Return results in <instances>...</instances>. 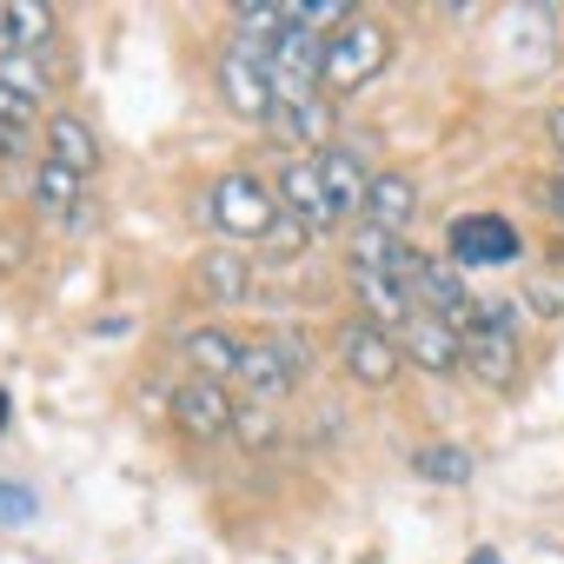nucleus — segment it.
<instances>
[{"instance_id": "obj_1", "label": "nucleus", "mask_w": 564, "mask_h": 564, "mask_svg": "<svg viewBox=\"0 0 564 564\" xmlns=\"http://www.w3.org/2000/svg\"><path fill=\"white\" fill-rule=\"evenodd\" d=\"M524 313L518 300H478V319L465 326V372L485 392H518L524 379Z\"/></svg>"}, {"instance_id": "obj_2", "label": "nucleus", "mask_w": 564, "mask_h": 564, "mask_svg": "<svg viewBox=\"0 0 564 564\" xmlns=\"http://www.w3.org/2000/svg\"><path fill=\"white\" fill-rule=\"evenodd\" d=\"M206 219L226 232V239H265L279 219H286V206H279L272 180H259L252 166H232L206 186Z\"/></svg>"}, {"instance_id": "obj_3", "label": "nucleus", "mask_w": 564, "mask_h": 564, "mask_svg": "<svg viewBox=\"0 0 564 564\" xmlns=\"http://www.w3.org/2000/svg\"><path fill=\"white\" fill-rule=\"evenodd\" d=\"M386 67H392V28L372 21V14H359L352 28H339V34L326 41V74H319V87H326V100H339V94H359L366 80H379Z\"/></svg>"}, {"instance_id": "obj_4", "label": "nucleus", "mask_w": 564, "mask_h": 564, "mask_svg": "<svg viewBox=\"0 0 564 564\" xmlns=\"http://www.w3.org/2000/svg\"><path fill=\"white\" fill-rule=\"evenodd\" d=\"M405 300H412V313H432V319H445L458 333L478 319V300L465 293V272L445 252H412V265H405Z\"/></svg>"}, {"instance_id": "obj_5", "label": "nucleus", "mask_w": 564, "mask_h": 564, "mask_svg": "<svg viewBox=\"0 0 564 564\" xmlns=\"http://www.w3.org/2000/svg\"><path fill=\"white\" fill-rule=\"evenodd\" d=\"M333 359H339V372L352 379V386H392L399 372H405V352H399V339L386 333V326H372L366 313H352V319H339V333H333Z\"/></svg>"}, {"instance_id": "obj_6", "label": "nucleus", "mask_w": 564, "mask_h": 564, "mask_svg": "<svg viewBox=\"0 0 564 564\" xmlns=\"http://www.w3.org/2000/svg\"><path fill=\"white\" fill-rule=\"evenodd\" d=\"M518 252H524V239H518V226L505 213H458L445 226V259L458 272H471V265H511Z\"/></svg>"}, {"instance_id": "obj_7", "label": "nucleus", "mask_w": 564, "mask_h": 564, "mask_svg": "<svg viewBox=\"0 0 564 564\" xmlns=\"http://www.w3.org/2000/svg\"><path fill=\"white\" fill-rule=\"evenodd\" d=\"M272 193H279V206H286V219H300L313 239L339 226V206H333V193L319 180V160H286L279 180H272Z\"/></svg>"}, {"instance_id": "obj_8", "label": "nucleus", "mask_w": 564, "mask_h": 564, "mask_svg": "<svg viewBox=\"0 0 564 564\" xmlns=\"http://www.w3.org/2000/svg\"><path fill=\"white\" fill-rule=\"evenodd\" d=\"M232 419H239V405L226 399V386L219 379H186L180 392H173V425L186 432V438H226L232 432Z\"/></svg>"}, {"instance_id": "obj_9", "label": "nucleus", "mask_w": 564, "mask_h": 564, "mask_svg": "<svg viewBox=\"0 0 564 564\" xmlns=\"http://www.w3.org/2000/svg\"><path fill=\"white\" fill-rule=\"evenodd\" d=\"M219 94H226V107L239 113V120H272V107H279V94H272V74L259 67V61H246L239 47H226L219 54Z\"/></svg>"}, {"instance_id": "obj_10", "label": "nucleus", "mask_w": 564, "mask_h": 564, "mask_svg": "<svg viewBox=\"0 0 564 564\" xmlns=\"http://www.w3.org/2000/svg\"><path fill=\"white\" fill-rule=\"evenodd\" d=\"M265 140L272 147H333V100L326 94H306V100H279L272 120H265Z\"/></svg>"}, {"instance_id": "obj_11", "label": "nucleus", "mask_w": 564, "mask_h": 564, "mask_svg": "<svg viewBox=\"0 0 564 564\" xmlns=\"http://www.w3.org/2000/svg\"><path fill=\"white\" fill-rule=\"evenodd\" d=\"M399 352L419 366V372H458L465 366V333L458 326H445V319H432V313H412V326L399 333Z\"/></svg>"}, {"instance_id": "obj_12", "label": "nucleus", "mask_w": 564, "mask_h": 564, "mask_svg": "<svg viewBox=\"0 0 564 564\" xmlns=\"http://www.w3.org/2000/svg\"><path fill=\"white\" fill-rule=\"evenodd\" d=\"M319 180H326V193H333L339 219H359V213H366V193H372L366 147H352V140H333V147L319 153Z\"/></svg>"}, {"instance_id": "obj_13", "label": "nucleus", "mask_w": 564, "mask_h": 564, "mask_svg": "<svg viewBox=\"0 0 564 564\" xmlns=\"http://www.w3.org/2000/svg\"><path fill=\"white\" fill-rule=\"evenodd\" d=\"M34 213L87 226V173H74V166H61V160L41 153V166H34Z\"/></svg>"}, {"instance_id": "obj_14", "label": "nucleus", "mask_w": 564, "mask_h": 564, "mask_svg": "<svg viewBox=\"0 0 564 564\" xmlns=\"http://www.w3.org/2000/svg\"><path fill=\"white\" fill-rule=\"evenodd\" d=\"M412 219H419V186H412V173H372V193H366L359 226H379V232H399V239H405Z\"/></svg>"}, {"instance_id": "obj_15", "label": "nucleus", "mask_w": 564, "mask_h": 564, "mask_svg": "<svg viewBox=\"0 0 564 564\" xmlns=\"http://www.w3.org/2000/svg\"><path fill=\"white\" fill-rule=\"evenodd\" d=\"M239 379H246V392H252V405H272V399H286L293 386H300V372L279 359V346L272 339H252L246 346V359H239Z\"/></svg>"}, {"instance_id": "obj_16", "label": "nucleus", "mask_w": 564, "mask_h": 564, "mask_svg": "<svg viewBox=\"0 0 564 564\" xmlns=\"http://www.w3.org/2000/svg\"><path fill=\"white\" fill-rule=\"evenodd\" d=\"M180 352H186L193 379H226V372H239V359H246V346H239L226 326H199V333H186Z\"/></svg>"}, {"instance_id": "obj_17", "label": "nucleus", "mask_w": 564, "mask_h": 564, "mask_svg": "<svg viewBox=\"0 0 564 564\" xmlns=\"http://www.w3.org/2000/svg\"><path fill=\"white\" fill-rule=\"evenodd\" d=\"M199 286H206L213 306H246V293H252V259L246 252H206L199 259Z\"/></svg>"}, {"instance_id": "obj_18", "label": "nucleus", "mask_w": 564, "mask_h": 564, "mask_svg": "<svg viewBox=\"0 0 564 564\" xmlns=\"http://www.w3.org/2000/svg\"><path fill=\"white\" fill-rule=\"evenodd\" d=\"M47 160L74 166V173H94V166H100V140H94V127H87L80 113H54V120H47Z\"/></svg>"}, {"instance_id": "obj_19", "label": "nucleus", "mask_w": 564, "mask_h": 564, "mask_svg": "<svg viewBox=\"0 0 564 564\" xmlns=\"http://www.w3.org/2000/svg\"><path fill=\"white\" fill-rule=\"evenodd\" d=\"M0 34H8L14 54H41L54 34V8H34V0H0Z\"/></svg>"}, {"instance_id": "obj_20", "label": "nucleus", "mask_w": 564, "mask_h": 564, "mask_svg": "<svg viewBox=\"0 0 564 564\" xmlns=\"http://www.w3.org/2000/svg\"><path fill=\"white\" fill-rule=\"evenodd\" d=\"M505 34H511L518 74H531V67L544 61V41H551V8H511V14H505Z\"/></svg>"}, {"instance_id": "obj_21", "label": "nucleus", "mask_w": 564, "mask_h": 564, "mask_svg": "<svg viewBox=\"0 0 564 564\" xmlns=\"http://www.w3.org/2000/svg\"><path fill=\"white\" fill-rule=\"evenodd\" d=\"M412 471L425 485H471V452L465 445H425V452H412Z\"/></svg>"}, {"instance_id": "obj_22", "label": "nucleus", "mask_w": 564, "mask_h": 564, "mask_svg": "<svg viewBox=\"0 0 564 564\" xmlns=\"http://www.w3.org/2000/svg\"><path fill=\"white\" fill-rule=\"evenodd\" d=\"M0 87H14L21 100H34V107H41V94H47L41 54H0Z\"/></svg>"}, {"instance_id": "obj_23", "label": "nucleus", "mask_w": 564, "mask_h": 564, "mask_svg": "<svg viewBox=\"0 0 564 564\" xmlns=\"http://www.w3.org/2000/svg\"><path fill=\"white\" fill-rule=\"evenodd\" d=\"M524 306L538 319H564V272H531L524 279Z\"/></svg>"}, {"instance_id": "obj_24", "label": "nucleus", "mask_w": 564, "mask_h": 564, "mask_svg": "<svg viewBox=\"0 0 564 564\" xmlns=\"http://www.w3.org/2000/svg\"><path fill=\"white\" fill-rule=\"evenodd\" d=\"M265 339H272V346H279V359H286V366H293V372H300V379H313V366H319V352H313V339H306V333H300V326H272V333H265Z\"/></svg>"}, {"instance_id": "obj_25", "label": "nucleus", "mask_w": 564, "mask_h": 564, "mask_svg": "<svg viewBox=\"0 0 564 564\" xmlns=\"http://www.w3.org/2000/svg\"><path fill=\"white\" fill-rule=\"evenodd\" d=\"M232 432H239V445H272V438H279V419H272L265 405H239Z\"/></svg>"}, {"instance_id": "obj_26", "label": "nucleus", "mask_w": 564, "mask_h": 564, "mask_svg": "<svg viewBox=\"0 0 564 564\" xmlns=\"http://www.w3.org/2000/svg\"><path fill=\"white\" fill-rule=\"evenodd\" d=\"M41 511V498L28 491V485H8V478H0V524H28Z\"/></svg>"}, {"instance_id": "obj_27", "label": "nucleus", "mask_w": 564, "mask_h": 564, "mask_svg": "<svg viewBox=\"0 0 564 564\" xmlns=\"http://www.w3.org/2000/svg\"><path fill=\"white\" fill-rule=\"evenodd\" d=\"M544 127H551V147H557V160H564V107H557V113H551Z\"/></svg>"}, {"instance_id": "obj_28", "label": "nucleus", "mask_w": 564, "mask_h": 564, "mask_svg": "<svg viewBox=\"0 0 564 564\" xmlns=\"http://www.w3.org/2000/svg\"><path fill=\"white\" fill-rule=\"evenodd\" d=\"M544 199H551V213H557V219H564V173H557V180H551V186H544Z\"/></svg>"}, {"instance_id": "obj_29", "label": "nucleus", "mask_w": 564, "mask_h": 564, "mask_svg": "<svg viewBox=\"0 0 564 564\" xmlns=\"http://www.w3.org/2000/svg\"><path fill=\"white\" fill-rule=\"evenodd\" d=\"M465 564H505V557H498V551H491V544H478V551H471V557H465Z\"/></svg>"}, {"instance_id": "obj_30", "label": "nucleus", "mask_w": 564, "mask_h": 564, "mask_svg": "<svg viewBox=\"0 0 564 564\" xmlns=\"http://www.w3.org/2000/svg\"><path fill=\"white\" fill-rule=\"evenodd\" d=\"M0 432H8V392H0Z\"/></svg>"}]
</instances>
